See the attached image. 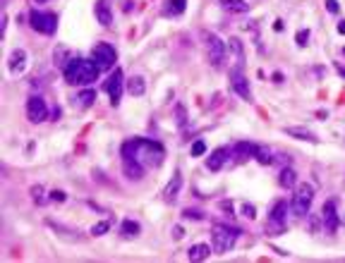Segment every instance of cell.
I'll list each match as a JSON object with an SVG mask.
<instances>
[{"instance_id": "obj_1", "label": "cell", "mask_w": 345, "mask_h": 263, "mask_svg": "<svg viewBox=\"0 0 345 263\" xmlns=\"http://www.w3.org/2000/svg\"><path fill=\"white\" fill-rule=\"evenodd\" d=\"M122 161H134L141 168H158L165 161V148L151 139H132L122 146Z\"/></svg>"}, {"instance_id": "obj_2", "label": "cell", "mask_w": 345, "mask_h": 263, "mask_svg": "<svg viewBox=\"0 0 345 263\" xmlns=\"http://www.w3.org/2000/svg\"><path fill=\"white\" fill-rule=\"evenodd\" d=\"M65 79L70 84H77V86H86V84H94L98 74H101V67L96 65V60L91 58H72L63 70Z\"/></svg>"}, {"instance_id": "obj_3", "label": "cell", "mask_w": 345, "mask_h": 263, "mask_svg": "<svg viewBox=\"0 0 345 263\" xmlns=\"http://www.w3.org/2000/svg\"><path fill=\"white\" fill-rule=\"evenodd\" d=\"M237 230H230L226 225H213L211 227V247L216 254H226L230 249L235 247L237 242Z\"/></svg>"}, {"instance_id": "obj_4", "label": "cell", "mask_w": 345, "mask_h": 263, "mask_svg": "<svg viewBox=\"0 0 345 263\" xmlns=\"http://www.w3.org/2000/svg\"><path fill=\"white\" fill-rule=\"evenodd\" d=\"M29 24H32L34 31H39V34H46V36H51V34H55V29H58V17H55L53 12L32 10V12H29Z\"/></svg>"}, {"instance_id": "obj_5", "label": "cell", "mask_w": 345, "mask_h": 263, "mask_svg": "<svg viewBox=\"0 0 345 263\" xmlns=\"http://www.w3.org/2000/svg\"><path fill=\"white\" fill-rule=\"evenodd\" d=\"M312 201H314V187L312 185H300L295 196H292V213L295 216H307L309 208H312Z\"/></svg>"}, {"instance_id": "obj_6", "label": "cell", "mask_w": 345, "mask_h": 263, "mask_svg": "<svg viewBox=\"0 0 345 263\" xmlns=\"http://www.w3.org/2000/svg\"><path fill=\"white\" fill-rule=\"evenodd\" d=\"M91 58L96 60V65L101 67V70H110L115 60H118V53H115V48L108 46V43H96L94 50H91Z\"/></svg>"}, {"instance_id": "obj_7", "label": "cell", "mask_w": 345, "mask_h": 263, "mask_svg": "<svg viewBox=\"0 0 345 263\" xmlns=\"http://www.w3.org/2000/svg\"><path fill=\"white\" fill-rule=\"evenodd\" d=\"M285 216H288V203L285 201H276L271 216H268V223H266V230L271 234H281L283 227H285Z\"/></svg>"}, {"instance_id": "obj_8", "label": "cell", "mask_w": 345, "mask_h": 263, "mask_svg": "<svg viewBox=\"0 0 345 263\" xmlns=\"http://www.w3.org/2000/svg\"><path fill=\"white\" fill-rule=\"evenodd\" d=\"M204 39H206V53H209V60H211V65L218 67L220 62H223V58H226V43H223L216 34H204Z\"/></svg>"}, {"instance_id": "obj_9", "label": "cell", "mask_w": 345, "mask_h": 263, "mask_svg": "<svg viewBox=\"0 0 345 263\" xmlns=\"http://www.w3.org/2000/svg\"><path fill=\"white\" fill-rule=\"evenodd\" d=\"M27 117H29L34 124L43 122V120L48 117V106L41 96H32V98L27 101Z\"/></svg>"}, {"instance_id": "obj_10", "label": "cell", "mask_w": 345, "mask_h": 263, "mask_svg": "<svg viewBox=\"0 0 345 263\" xmlns=\"http://www.w3.org/2000/svg\"><path fill=\"white\" fill-rule=\"evenodd\" d=\"M125 79H122V70H118L115 67V72L108 77V82H106V91H108L110 101H113V106H118L120 103V96H122V89H125V84H122Z\"/></svg>"}, {"instance_id": "obj_11", "label": "cell", "mask_w": 345, "mask_h": 263, "mask_svg": "<svg viewBox=\"0 0 345 263\" xmlns=\"http://www.w3.org/2000/svg\"><path fill=\"white\" fill-rule=\"evenodd\" d=\"M230 86H233V91H235V93H240V98H244V101H252L250 82H247V77L242 74V70H240V67L230 72Z\"/></svg>"}, {"instance_id": "obj_12", "label": "cell", "mask_w": 345, "mask_h": 263, "mask_svg": "<svg viewBox=\"0 0 345 263\" xmlns=\"http://www.w3.org/2000/svg\"><path fill=\"white\" fill-rule=\"evenodd\" d=\"M322 218H324V230L329 234H336L338 230V213H336V201H326L322 208Z\"/></svg>"}, {"instance_id": "obj_13", "label": "cell", "mask_w": 345, "mask_h": 263, "mask_svg": "<svg viewBox=\"0 0 345 263\" xmlns=\"http://www.w3.org/2000/svg\"><path fill=\"white\" fill-rule=\"evenodd\" d=\"M233 155V148L230 146H220V148H216L211 155H209V161H206V168L211 172H218L223 165H226V161Z\"/></svg>"}, {"instance_id": "obj_14", "label": "cell", "mask_w": 345, "mask_h": 263, "mask_svg": "<svg viewBox=\"0 0 345 263\" xmlns=\"http://www.w3.org/2000/svg\"><path fill=\"white\" fill-rule=\"evenodd\" d=\"M180 187H182V175H180V172H175V175H172V179L168 182V187H165V192H163V199H165V201H168V203H175V201H178Z\"/></svg>"}, {"instance_id": "obj_15", "label": "cell", "mask_w": 345, "mask_h": 263, "mask_svg": "<svg viewBox=\"0 0 345 263\" xmlns=\"http://www.w3.org/2000/svg\"><path fill=\"white\" fill-rule=\"evenodd\" d=\"M8 67L12 74H22V72L27 70V53H24V50H15V53L10 55Z\"/></svg>"}, {"instance_id": "obj_16", "label": "cell", "mask_w": 345, "mask_h": 263, "mask_svg": "<svg viewBox=\"0 0 345 263\" xmlns=\"http://www.w3.org/2000/svg\"><path fill=\"white\" fill-rule=\"evenodd\" d=\"M96 19H98L103 27H110V22H113V12H110L106 0H98V3H96Z\"/></svg>"}, {"instance_id": "obj_17", "label": "cell", "mask_w": 345, "mask_h": 263, "mask_svg": "<svg viewBox=\"0 0 345 263\" xmlns=\"http://www.w3.org/2000/svg\"><path fill=\"white\" fill-rule=\"evenodd\" d=\"M257 151H259V146L247 144V141H240V144L233 146V155H240V158H257Z\"/></svg>"}, {"instance_id": "obj_18", "label": "cell", "mask_w": 345, "mask_h": 263, "mask_svg": "<svg viewBox=\"0 0 345 263\" xmlns=\"http://www.w3.org/2000/svg\"><path fill=\"white\" fill-rule=\"evenodd\" d=\"M211 249L213 247H209V244H194V247H189V251H187L189 261H204V258H209Z\"/></svg>"}, {"instance_id": "obj_19", "label": "cell", "mask_w": 345, "mask_h": 263, "mask_svg": "<svg viewBox=\"0 0 345 263\" xmlns=\"http://www.w3.org/2000/svg\"><path fill=\"white\" fill-rule=\"evenodd\" d=\"M285 134H290L295 139H302V141H319L314 137V132L305 129V127H285Z\"/></svg>"}, {"instance_id": "obj_20", "label": "cell", "mask_w": 345, "mask_h": 263, "mask_svg": "<svg viewBox=\"0 0 345 263\" xmlns=\"http://www.w3.org/2000/svg\"><path fill=\"white\" fill-rule=\"evenodd\" d=\"M94 98H96V93L94 91H82L75 98V108H79V110H86L91 103H94Z\"/></svg>"}, {"instance_id": "obj_21", "label": "cell", "mask_w": 345, "mask_h": 263, "mask_svg": "<svg viewBox=\"0 0 345 263\" xmlns=\"http://www.w3.org/2000/svg\"><path fill=\"white\" fill-rule=\"evenodd\" d=\"M127 91L132 93V96H144V91H146V84H144V79L141 77H132L130 79V84H127Z\"/></svg>"}, {"instance_id": "obj_22", "label": "cell", "mask_w": 345, "mask_h": 263, "mask_svg": "<svg viewBox=\"0 0 345 263\" xmlns=\"http://www.w3.org/2000/svg\"><path fill=\"white\" fill-rule=\"evenodd\" d=\"M295 170L292 168H285V170H281V177H278V182H281L283 189H290V187H295Z\"/></svg>"}, {"instance_id": "obj_23", "label": "cell", "mask_w": 345, "mask_h": 263, "mask_svg": "<svg viewBox=\"0 0 345 263\" xmlns=\"http://www.w3.org/2000/svg\"><path fill=\"white\" fill-rule=\"evenodd\" d=\"M223 3V8L230 10V12H247L250 10V5L244 3V0H220Z\"/></svg>"}, {"instance_id": "obj_24", "label": "cell", "mask_w": 345, "mask_h": 263, "mask_svg": "<svg viewBox=\"0 0 345 263\" xmlns=\"http://www.w3.org/2000/svg\"><path fill=\"white\" fill-rule=\"evenodd\" d=\"M122 234H125V237H137V234H139V223L125 220V223H122Z\"/></svg>"}, {"instance_id": "obj_25", "label": "cell", "mask_w": 345, "mask_h": 263, "mask_svg": "<svg viewBox=\"0 0 345 263\" xmlns=\"http://www.w3.org/2000/svg\"><path fill=\"white\" fill-rule=\"evenodd\" d=\"M106 230H110V220H101V223H96L94 227H91V234H94V237H101V234H106Z\"/></svg>"}, {"instance_id": "obj_26", "label": "cell", "mask_w": 345, "mask_h": 263, "mask_svg": "<svg viewBox=\"0 0 345 263\" xmlns=\"http://www.w3.org/2000/svg\"><path fill=\"white\" fill-rule=\"evenodd\" d=\"M170 3H175V5H170V8L165 10V12H168V15H182V12H185V3H187V0H170Z\"/></svg>"}, {"instance_id": "obj_27", "label": "cell", "mask_w": 345, "mask_h": 263, "mask_svg": "<svg viewBox=\"0 0 345 263\" xmlns=\"http://www.w3.org/2000/svg\"><path fill=\"white\" fill-rule=\"evenodd\" d=\"M257 161L264 163V165H268V163H274V158H271V153H268L266 148H259V151H257Z\"/></svg>"}, {"instance_id": "obj_28", "label": "cell", "mask_w": 345, "mask_h": 263, "mask_svg": "<svg viewBox=\"0 0 345 263\" xmlns=\"http://www.w3.org/2000/svg\"><path fill=\"white\" fill-rule=\"evenodd\" d=\"M204 153H206V144L202 139L194 141V144H192V155H204Z\"/></svg>"}, {"instance_id": "obj_29", "label": "cell", "mask_w": 345, "mask_h": 263, "mask_svg": "<svg viewBox=\"0 0 345 263\" xmlns=\"http://www.w3.org/2000/svg\"><path fill=\"white\" fill-rule=\"evenodd\" d=\"M32 194H34V199H36V201H41V203L46 201V199H43V189H41V187H34Z\"/></svg>"}, {"instance_id": "obj_30", "label": "cell", "mask_w": 345, "mask_h": 263, "mask_svg": "<svg viewBox=\"0 0 345 263\" xmlns=\"http://www.w3.org/2000/svg\"><path fill=\"white\" fill-rule=\"evenodd\" d=\"M326 8H329V12H333V15H336V12H338V3H336V0H326Z\"/></svg>"}, {"instance_id": "obj_31", "label": "cell", "mask_w": 345, "mask_h": 263, "mask_svg": "<svg viewBox=\"0 0 345 263\" xmlns=\"http://www.w3.org/2000/svg\"><path fill=\"white\" fill-rule=\"evenodd\" d=\"M182 216H185V218H202V213H199V211H192V208H187V211H185V213H182Z\"/></svg>"}, {"instance_id": "obj_32", "label": "cell", "mask_w": 345, "mask_h": 263, "mask_svg": "<svg viewBox=\"0 0 345 263\" xmlns=\"http://www.w3.org/2000/svg\"><path fill=\"white\" fill-rule=\"evenodd\" d=\"M305 39H309V34H305V31H300V34H298V43H300V46H305V43H307Z\"/></svg>"}, {"instance_id": "obj_33", "label": "cell", "mask_w": 345, "mask_h": 263, "mask_svg": "<svg viewBox=\"0 0 345 263\" xmlns=\"http://www.w3.org/2000/svg\"><path fill=\"white\" fill-rule=\"evenodd\" d=\"M51 199H55V201H65V194L63 192H53V196Z\"/></svg>"}, {"instance_id": "obj_34", "label": "cell", "mask_w": 345, "mask_h": 263, "mask_svg": "<svg viewBox=\"0 0 345 263\" xmlns=\"http://www.w3.org/2000/svg\"><path fill=\"white\" fill-rule=\"evenodd\" d=\"M244 216H247V218H254V206H244Z\"/></svg>"}, {"instance_id": "obj_35", "label": "cell", "mask_w": 345, "mask_h": 263, "mask_svg": "<svg viewBox=\"0 0 345 263\" xmlns=\"http://www.w3.org/2000/svg\"><path fill=\"white\" fill-rule=\"evenodd\" d=\"M338 31H340V34H345V22L338 24Z\"/></svg>"}, {"instance_id": "obj_36", "label": "cell", "mask_w": 345, "mask_h": 263, "mask_svg": "<svg viewBox=\"0 0 345 263\" xmlns=\"http://www.w3.org/2000/svg\"><path fill=\"white\" fill-rule=\"evenodd\" d=\"M34 3H39V5H41V3H46V0H34Z\"/></svg>"}]
</instances>
